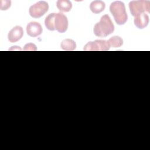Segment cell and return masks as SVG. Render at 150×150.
I'll use <instances>...</instances> for the list:
<instances>
[{"label": "cell", "instance_id": "cell-1", "mask_svg": "<svg viewBox=\"0 0 150 150\" xmlns=\"http://www.w3.org/2000/svg\"><path fill=\"white\" fill-rule=\"evenodd\" d=\"M114 30V26L108 15L102 16L100 22H97L93 28L94 35L98 37H106Z\"/></svg>", "mask_w": 150, "mask_h": 150}, {"label": "cell", "instance_id": "cell-2", "mask_svg": "<svg viewBox=\"0 0 150 150\" xmlns=\"http://www.w3.org/2000/svg\"><path fill=\"white\" fill-rule=\"evenodd\" d=\"M110 11L113 15L117 24L124 25L127 21L128 16L124 4L120 1L112 2L110 6Z\"/></svg>", "mask_w": 150, "mask_h": 150}, {"label": "cell", "instance_id": "cell-3", "mask_svg": "<svg viewBox=\"0 0 150 150\" xmlns=\"http://www.w3.org/2000/svg\"><path fill=\"white\" fill-rule=\"evenodd\" d=\"M130 12L134 17L140 13L150 12V1L145 0L132 1L129 3Z\"/></svg>", "mask_w": 150, "mask_h": 150}, {"label": "cell", "instance_id": "cell-4", "mask_svg": "<svg viewBox=\"0 0 150 150\" xmlns=\"http://www.w3.org/2000/svg\"><path fill=\"white\" fill-rule=\"evenodd\" d=\"M49 9L48 4L43 1H40L32 5L29 9V15L35 18H38L45 14Z\"/></svg>", "mask_w": 150, "mask_h": 150}, {"label": "cell", "instance_id": "cell-5", "mask_svg": "<svg viewBox=\"0 0 150 150\" xmlns=\"http://www.w3.org/2000/svg\"><path fill=\"white\" fill-rule=\"evenodd\" d=\"M110 46L108 40H96L93 42H88L84 47L85 51H107Z\"/></svg>", "mask_w": 150, "mask_h": 150}, {"label": "cell", "instance_id": "cell-6", "mask_svg": "<svg viewBox=\"0 0 150 150\" xmlns=\"http://www.w3.org/2000/svg\"><path fill=\"white\" fill-rule=\"evenodd\" d=\"M54 25L55 30L60 33L65 32L68 28V20L67 17L61 12L56 13Z\"/></svg>", "mask_w": 150, "mask_h": 150}, {"label": "cell", "instance_id": "cell-7", "mask_svg": "<svg viewBox=\"0 0 150 150\" xmlns=\"http://www.w3.org/2000/svg\"><path fill=\"white\" fill-rule=\"evenodd\" d=\"M23 35V30L21 26H16L13 27L8 33V38L10 42L14 43L20 40Z\"/></svg>", "mask_w": 150, "mask_h": 150}, {"label": "cell", "instance_id": "cell-8", "mask_svg": "<svg viewBox=\"0 0 150 150\" xmlns=\"http://www.w3.org/2000/svg\"><path fill=\"white\" fill-rule=\"evenodd\" d=\"M26 32L31 37H36L42 32V28L40 24L37 22H30L26 26Z\"/></svg>", "mask_w": 150, "mask_h": 150}, {"label": "cell", "instance_id": "cell-9", "mask_svg": "<svg viewBox=\"0 0 150 150\" xmlns=\"http://www.w3.org/2000/svg\"><path fill=\"white\" fill-rule=\"evenodd\" d=\"M134 25L139 29H144L149 23V16L145 13H140L134 18Z\"/></svg>", "mask_w": 150, "mask_h": 150}, {"label": "cell", "instance_id": "cell-10", "mask_svg": "<svg viewBox=\"0 0 150 150\" xmlns=\"http://www.w3.org/2000/svg\"><path fill=\"white\" fill-rule=\"evenodd\" d=\"M105 3L102 1H94L90 5V9L94 13H99L105 9Z\"/></svg>", "mask_w": 150, "mask_h": 150}, {"label": "cell", "instance_id": "cell-11", "mask_svg": "<svg viewBox=\"0 0 150 150\" xmlns=\"http://www.w3.org/2000/svg\"><path fill=\"white\" fill-rule=\"evenodd\" d=\"M57 9L64 12H69L72 8V4L70 1L68 0H59L56 2Z\"/></svg>", "mask_w": 150, "mask_h": 150}, {"label": "cell", "instance_id": "cell-12", "mask_svg": "<svg viewBox=\"0 0 150 150\" xmlns=\"http://www.w3.org/2000/svg\"><path fill=\"white\" fill-rule=\"evenodd\" d=\"M60 46L64 50L71 51L76 49V44L73 40L70 39H66L61 42Z\"/></svg>", "mask_w": 150, "mask_h": 150}, {"label": "cell", "instance_id": "cell-13", "mask_svg": "<svg viewBox=\"0 0 150 150\" xmlns=\"http://www.w3.org/2000/svg\"><path fill=\"white\" fill-rule=\"evenodd\" d=\"M55 15H56L55 13H50L47 16H46L45 20V24L46 28L52 31H53L55 30L54 25Z\"/></svg>", "mask_w": 150, "mask_h": 150}, {"label": "cell", "instance_id": "cell-14", "mask_svg": "<svg viewBox=\"0 0 150 150\" xmlns=\"http://www.w3.org/2000/svg\"><path fill=\"white\" fill-rule=\"evenodd\" d=\"M108 42L110 47H119L122 46L123 43L122 39L118 36H114L111 37L108 40Z\"/></svg>", "mask_w": 150, "mask_h": 150}, {"label": "cell", "instance_id": "cell-15", "mask_svg": "<svg viewBox=\"0 0 150 150\" xmlns=\"http://www.w3.org/2000/svg\"><path fill=\"white\" fill-rule=\"evenodd\" d=\"M11 4V1H0V9L2 11L7 10Z\"/></svg>", "mask_w": 150, "mask_h": 150}, {"label": "cell", "instance_id": "cell-16", "mask_svg": "<svg viewBox=\"0 0 150 150\" xmlns=\"http://www.w3.org/2000/svg\"><path fill=\"white\" fill-rule=\"evenodd\" d=\"M37 50L36 46L35 44L33 43H27L25 45L24 47H23V50L25 51H29V50H32V51H35Z\"/></svg>", "mask_w": 150, "mask_h": 150}, {"label": "cell", "instance_id": "cell-17", "mask_svg": "<svg viewBox=\"0 0 150 150\" xmlns=\"http://www.w3.org/2000/svg\"><path fill=\"white\" fill-rule=\"evenodd\" d=\"M9 50H21V49L19 47V46H12L11 49H9Z\"/></svg>", "mask_w": 150, "mask_h": 150}]
</instances>
